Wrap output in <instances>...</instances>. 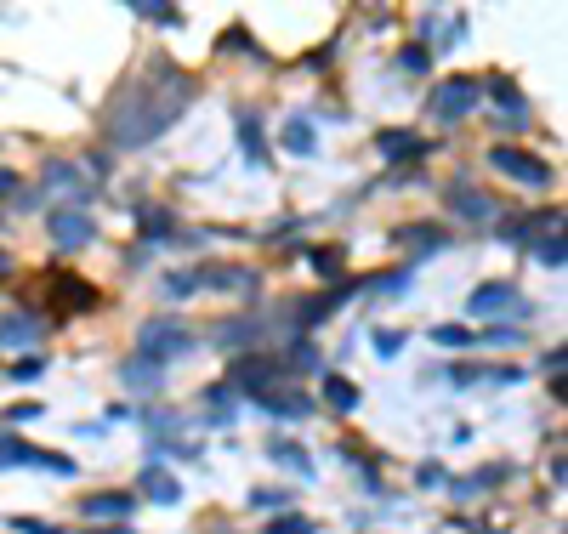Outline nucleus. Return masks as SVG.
Returning <instances> with one entry per match:
<instances>
[{"mask_svg": "<svg viewBox=\"0 0 568 534\" xmlns=\"http://www.w3.org/2000/svg\"><path fill=\"white\" fill-rule=\"evenodd\" d=\"M199 97V80L177 63H148L131 86L108 103L103 137L108 148H148L154 137H165L182 120V108Z\"/></svg>", "mask_w": 568, "mask_h": 534, "instance_id": "obj_1", "label": "nucleus"}, {"mask_svg": "<svg viewBox=\"0 0 568 534\" xmlns=\"http://www.w3.org/2000/svg\"><path fill=\"white\" fill-rule=\"evenodd\" d=\"M478 103H483V80H472V74H449V80H438V86H432L426 114H432L438 125H461Z\"/></svg>", "mask_w": 568, "mask_h": 534, "instance_id": "obj_2", "label": "nucleus"}, {"mask_svg": "<svg viewBox=\"0 0 568 534\" xmlns=\"http://www.w3.org/2000/svg\"><path fill=\"white\" fill-rule=\"evenodd\" d=\"M194 341L199 336L182 319H148V324H142V336H137V353L154 358V364H171V358L194 353Z\"/></svg>", "mask_w": 568, "mask_h": 534, "instance_id": "obj_3", "label": "nucleus"}, {"mask_svg": "<svg viewBox=\"0 0 568 534\" xmlns=\"http://www.w3.org/2000/svg\"><path fill=\"white\" fill-rule=\"evenodd\" d=\"M500 239L517 250H534L546 233H563V205H540V211H517V216H500L495 222Z\"/></svg>", "mask_w": 568, "mask_h": 534, "instance_id": "obj_4", "label": "nucleus"}, {"mask_svg": "<svg viewBox=\"0 0 568 534\" xmlns=\"http://www.w3.org/2000/svg\"><path fill=\"white\" fill-rule=\"evenodd\" d=\"M228 392H267V387H284V358L279 353H239L233 358V375L222 381Z\"/></svg>", "mask_w": 568, "mask_h": 534, "instance_id": "obj_5", "label": "nucleus"}, {"mask_svg": "<svg viewBox=\"0 0 568 534\" xmlns=\"http://www.w3.org/2000/svg\"><path fill=\"white\" fill-rule=\"evenodd\" d=\"M46 228H52V245L63 250V256H74V250H86L91 239H97V222H91L86 205H57V211L46 216Z\"/></svg>", "mask_w": 568, "mask_h": 534, "instance_id": "obj_6", "label": "nucleus"}, {"mask_svg": "<svg viewBox=\"0 0 568 534\" xmlns=\"http://www.w3.org/2000/svg\"><path fill=\"white\" fill-rule=\"evenodd\" d=\"M466 313L472 319H506V313H529V302H523V290L512 279H489V285H478L466 296Z\"/></svg>", "mask_w": 568, "mask_h": 534, "instance_id": "obj_7", "label": "nucleus"}, {"mask_svg": "<svg viewBox=\"0 0 568 534\" xmlns=\"http://www.w3.org/2000/svg\"><path fill=\"white\" fill-rule=\"evenodd\" d=\"M489 165H495L506 182H523V188H551V165L534 160V154H523V148H506V143H500L495 154H489Z\"/></svg>", "mask_w": 568, "mask_h": 534, "instance_id": "obj_8", "label": "nucleus"}, {"mask_svg": "<svg viewBox=\"0 0 568 534\" xmlns=\"http://www.w3.org/2000/svg\"><path fill=\"white\" fill-rule=\"evenodd\" d=\"M0 466H40V472H63V478H74V461L69 455H57V449H35L29 438H0Z\"/></svg>", "mask_w": 568, "mask_h": 534, "instance_id": "obj_9", "label": "nucleus"}, {"mask_svg": "<svg viewBox=\"0 0 568 534\" xmlns=\"http://www.w3.org/2000/svg\"><path fill=\"white\" fill-rule=\"evenodd\" d=\"M375 154L392 165H415V160H426V137L421 131H404V125H387V131H375Z\"/></svg>", "mask_w": 568, "mask_h": 534, "instance_id": "obj_10", "label": "nucleus"}, {"mask_svg": "<svg viewBox=\"0 0 568 534\" xmlns=\"http://www.w3.org/2000/svg\"><path fill=\"white\" fill-rule=\"evenodd\" d=\"M199 290H228V296H256L262 290V279L250 273V267H239V262H211V267H199Z\"/></svg>", "mask_w": 568, "mask_h": 534, "instance_id": "obj_11", "label": "nucleus"}, {"mask_svg": "<svg viewBox=\"0 0 568 534\" xmlns=\"http://www.w3.org/2000/svg\"><path fill=\"white\" fill-rule=\"evenodd\" d=\"M120 387L125 392H137V398H160V387H165V364H154V358H125L120 364Z\"/></svg>", "mask_w": 568, "mask_h": 534, "instance_id": "obj_12", "label": "nucleus"}, {"mask_svg": "<svg viewBox=\"0 0 568 534\" xmlns=\"http://www.w3.org/2000/svg\"><path fill=\"white\" fill-rule=\"evenodd\" d=\"M256 410L262 415H273V421H307L313 415V398L307 392H290V387H267V392H256Z\"/></svg>", "mask_w": 568, "mask_h": 534, "instance_id": "obj_13", "label": "nucleus"}, {"mask_svg": "<svg viewBox=\"0 0 568 534\" xmlns=\"http://www.w3.org/2000/svg\"><path fill=\"white\" fill-rule=\"evenodd\" d=\"M233 131H239V148H245L250 165H273V148H267V131H262V114H256V108H239V114H233Z\"/></svg>", "mask_w": 568, "mask_h": 534, "instance_id": "obj_14", "label": "nucleus"}, {"mask_svg": "<svg viewBox=\"0 0 568 534\" xmlns=\"http://www.w3.org/2000/svg\"><path fill=\"white\" fill-rule=\"evenodd\" d=\"M392 245H404L409 256H438V250H449V233L438 222H404L392 233Z\"/></svg>", "mask_w": 568, "mask_h": 534, "instance_id": "obj_15", "label": "nucleus"}, {"mask_svg": "<svg viewBox=\"0 0 568 534\" xmlns=\"http://www.w3.org/2000/svg\"><path fill=\"white\" fill-rule=\"evenodd\" d=\"M523 370L517 364H461L455 370V387H517Z\"/></svg>", "mask_w": 568, "mask_h": 534, "instance_id": "obj_16", "label": "nucleus"}, {"mask_svg": "<svg viewBox=\"0 0 568 534\" xmlns=\"http://www.w3.org/2000/svg\"><path fill=\"white\" fill-rule=\"evenodd\" d=\"M137 228H142V245L154 250L160 245V239H171V233H177V216H171V205H154V199H142L137 211Z\"/></svg>", "mask_w": 568, "mask_h": 534, "instance_id": "obj_17", "label": "nucleus"}, {"mask_svg": "<svg viewBox=\"0 0 568 534\" xmlns=\"http://www.w3.org/2000/svg\"><path fill=\"white\" fill-rule=\"evenodd\" d=\"M46 188H52V194H63V205H86V199H91V182L80 177L69 160H52V165H46Z\"/></svg>", "mask_w": 568, "mask_h": 534, "instance_id": "obj_18", "label": "nucleus"}, {"mask_svg": "<svg viewBox=\"0 0 568 534\" xmlns=\"http://www.w3.org/2000/svg\"><path fill=\"white\" fill-rule=\"evenodd\" d=\"M40 336H46V324H40L35 313H6V319H0V347H6V353H23V347H35Z\"/></svg>", "mask_w": 568, "mask_h": 534, "instance_id": "obj_19", "label": "nucleus"}, {"mask_svg": "<svg viewBox=\"0 0 568 534\" xmlns=\"http://www.w3.org/2000/svg\"><path fill=\"white\" fill-rule=\"evenodd\" d=\"M449 211L461 216V222H495V199L483 194V188L455 182V188H449Z\"/></svg>", "mask_w": 568, "mask_h": 534, "instance_id": "obj_20", "label": "nucleus"}, {"mask_svg": "<svg viewBox=\"0 0 568 534\" xmlns=\"http://www.w3.org/2000/svg\"><path fill=\"white\" fill-rule=\"evenodd\" d=\"M80 512H86V517H108V523H125V517L137 512V500L125 495V489H103V495L80 500Z\"/></svg>", "mask_w": 568, "mask_h": 534, "instance_id": "obj_21", "label": "nucleus"}, {"mask_svg": "<svg viewBox=\"0 0 568 534\" xmlns=\"http://www.w3.org/2000/svg\"><path fill=\"white\" fill-rule=\"evenodd\" d=\"M256 341H262V324L256 319H222L216 324V347H228V353H256Z\"/></svg>", "mask_w": 568, "mask_h": 534, "instance_id": "obj_22", "label": "nucleus"}, {"mask_svg": "<svg viewBox=\"0 0 568 534\" xmlns=\"http://www.w3.org/2000/svg\"><path fill=\"white\" fill-rule=\"evenodd\" d=\"M199 410H205V427H233V415H239V392L205 387L199 392Z\"/></svg>", "mask_w": 568, "mask_h": 534, "instance_id": "obj_23", "label": "nucleus"}, {"mask_svg": "<svg viewBox=\"0 0 568 534\" xmlns=\"http://www.w3.org/2000/svg\"><path fill=\"white\" fill-rule=\"evenodd\" d=\"M506 472H512V466L495 461V466H483V472H472V478H455V483H449V495H455V500H472V495H483V489L506 483Z\"/></svg>", "mask_w": 568, "mask_h": 534, "instance_id": "obj_24", "label": "nucleus"}, {"mask_svg": "<svg viewBox=\"0 0 568 534\" xmlns=\"http://www.w3.org/2000/svg\"><path fill=\"white\" fill-rule=\"evenodd\" d=\"M142 495L154 500V506H177V500H182V483L171 478L165 466H148V472H142Z\"/></svg>", "mask_w": 568, "mask_h": 534, "instance_id": "obj_25", "label": "nucleus"}, {"mask_svg": "<svg viewBox=\"0 0 568 534\" xmlns=\"http://www.w3.org/2000/svg\"><path fill=\"white\" fill-rule=\"evenodd\" d=\"M284 148L302 154V160L319 154V137H313V120H307V114H290V120H284Z\"/></svg>", "mask_w": 568, "mask_h": 534, "instance_id": "obj_26", "label": "nucleus"}, {"mask_svg": "<svg viewBox=\"0 0 568 534\" xmlns=\"http://www.w3.org/2000/svg\"><path fill=\"white\" fill-rule=\"evenodd\" d=\"M409 285H415V273H409V267H392V273H375V279H364V290H375V302H398Z\"/></svg>", "mask_w": 568, "mask_h": 534, "instance_id": "obj_27", "label": "nucleus"}, {"mask_svg": "<svg viewBox=\"0 0 568 534\" xmlns=\"http://www.w3.org/2000/svg\"><path fill=\"white\" fill-rule=\"evenodd\" d=\"M267 455H273L279 466H290L296 478H313V455H307L302 444H290V438H273V444H267Z\"/></svg>", "mask_w": 568, "mask_h": 534, "instance_id": "obj_28", "label": "nucleus"}, {"mask_svg": "<svg viewBox=\"0 0 568 534\" xmlns=\"http://www.w3.org/2000/svg\"><path fill=\"white\" fill-rule=\"evenodd\" d=\"M324 404H330L336 415H353L358 410V387L347 381V375H330V381H324Z\"/></svg>", "mask_w": 568, "mask_h": 534, "instance_id": "obj_29", "label": "nucleus"}, {"mask_svg": "<svg viewBox=\"0 0 568 534\" xmlns=\"http://www.w3.org/2000/svg\"><path fill=\"white\" fill-rule=\"evenodd\" d=\"M483 91H489V97L500 103V114H529V103H523V91H517L512 80H506V74H489V86H483Z\"/></svg>", "mask_w": 568, "mask_h": 534, "instance_id": "obj_30", "label": "nucleus"}, {"mask_svg": "<svg viewBox=\"0 0 568 534\" xmlns=\"http://www.w3.org/2000/svg\"><path fill=\"white\" fill-rule=\"evenodd\" d=\"M426 341H438L444 353H466V347H478V336H472L466 324H438V330H426Z\"/></svg>", "mask_w": 568, "mask_h": 534, "instance_id": "obj_31", "label": "nucleus"}, {"mask_svg": "<svg viewBox=\"0 0 568 534\" xmlns=\"http://www.w3.org/2000/svg\"><path fill=\"white\" fill-rule=\"evenodd\" d=\"M307 262H313V273L336 279V273H347V250H341V245H313V250H307Z\"/></svg>", "mask_w": 568, "mask_h": 534, "instance_id": "obj_32", "label": "nucleus"}, {"mask_svg": "<svg viewBox=\"0 0 568 534\" xmlns=\"http://www.w3.org/2000/svg\"><path fill=\"white\" fill-rule=\"evenodd\" d=\"M142 23H160V29H182V6H160V0H137L131 6Z\"/></svg>", "mask_w": 568, "mask_h": 534, "instance_id": "obj_33", "label": "nucleus"}, {"mask_svg": "<svg viewBox=\"0 0 568 534\" xmlns=\"http://www.w3.org/2000/svg\"><path fill=\"white\" fill-rule=\"evenodd\" d=\"M165 296H171V302L199 296V267H177V273H165Z\"/></svg>", "mask_w": 568, "mask_h": 534, "instance_id": "obj_34", "label": "nucleus"}, {"mask_svg": "<svg viewBox=\"0 0 568 534\" xmlns=\"http://www.w3.org/2000/svg\"><path fill=\"white\" fill-rule=\"evenodd\" d=\"M57 290L69 296V307H97V302H103V296H97V285H86V279H74V273H63V279H57Z\"/></svg>", "mask_w": 568, "mask_h": 534, "instance_id": "obj_35", "label": "nucleus"}, {"mask_svg": "<svg viewBox=\"0 0 568 534\" xmlns=\"http://www.w3.org/2000/svg\"><path fill=\"white\" fill-rule=\"evenodd\" d=\"M392 69L398 74H426L432 69V46H404V52L392 57Z\"/></svg>", "mask_w": 568, "mask_h": 534, "instance_id": "obj_36", "label": "nucleus"}, {"mask_svg": "<svg viewBox=\"0 0 568 534\" xmlns=\"http://www.w3.org/2000/svg\"><path fill=\"white\" fill-rule=\"evenodd\" d=\"M534 262H540V267H557V273H563V262H568V250H563V233H546V239L534 245Z\"/></svg>", "mask_w": 568, "mask_h": 534, "instance_id": "obj_37", "label": "nucleus"}, {"mask_svg": "<svg viewBox=\"0 0 568 534\" xmlns=\"http://www.w3.org/2000/svg\"><path fill=\"white\" fill-rule=\"evenodd\" d=\"M262 534H319V523H313V517H302V512H290V517H273V523H267Z\"/></svg>", "mask_w": 568, "mask_h": 534, "instance_id": "obj_38", "label": "nucleus"}, {"mask_svg": "<svg viewBox=\"0 0 568 534\" xmlns=\"http://www.w3.org/2000/svg\"><path fill=\"white\" fill-rule=\"evenodd\" d=\"M404 330H375V353H381V358H398V353H404Z\"/></svg>", "mask_w": 568, "mask_h": 534, "instance_id": "obj_39", "label": "nucleus"}, {"mask_svg": "<svg viewBox=\"0 0 568 534\" xmlns=\"http://www.w3.org/2000/svg\"><path fill=\"white\" fill-rule=\"evenodd\" d=\"M313 364H319V347H313V341H296V347H290V370H313Z\"/></svg>", "mask_w": 568, "mask_h": 534, "instance_id": "obj_40", "label": "nucleus"}, {"mask_svg": "<svg viewBox=\"0 0 568 534\" xmlns=\"http://www.w3.org/2000/svg\"><path fill=\"white\" fill-rule=\"evenodd\" d=\"M517 341H523V336H517L512 324H489V336H483V347H517Z\"/></svg>", "mask_w": 568, "mask_h": 534, "instance_id": "obj_41", "label": "nucleus"}, {"mask_svg": "<svg viewBox=\"0 0 568 534\" xmlns=\"http://www.w3.org/2000/svg\"><path fill=\"white\" fill-rule=\"evenodd\" d=\"M46 375V358H23V364H12V381H40Z\"/></svg>", "mask_w": 568, "mask_h": 534, "instance_id": "obj_42", "label": "nucleus"}, {"mask_svg": "<svg viewBox=\"0 0 568 534\" xmlns=\"http://www.w3.org/2000/svg\"><path fill=\"white\" fill-rule=\"evenodd\" d=\"M12 529L18 534H63L57 523H40V517H12Z\"/></svg>", "mask_w": 568, "mask_h": 534, "instance_id": "obj_43", "label": "nucleus"}, {"mask_svg": "<svg viewBox=\"0 0 568 534\" xmlns=\"http://www.w3.org/2000/svg\"><path fill=\"white\" fill-rule=\"evenodd\" d=\"M250 506H290V489H256Z\"/></svg>", "mask_w": 568, "mask_h": 534, "instance_id": "obj_44", "label": "nucleus"}, {"mask_svg": "<svg viewBox=\"0 0 568 534\" xmlns=\"http://www.w3.org/2000/svg\"><path fill=\"white\" fill-rule=\"evenodd\" d=\"M415 478H421V489H444V466H421V472H415Z\"/></svg>", "mask_w": 568, "mask_h": 534, "instance_id": "obj_45", "label": "nucleus"}, {"mask_svg": "<svg viewBox=\"0 0 568 534\" xmlns=\"http://www.w3.org/2000/svg\"><path fill=\"white\" fill-rule=\"evenodd\" d=\"M23 194V177L18 171H0V199H18Z\"/></svg>", "mask_w": 568, "mask_h": 534, "instance_id": "obj_46", "label": "nucleus"}, {"mask_svg": "<svg viewBox=\"0 0 568 534\" xmlns=\"http://www.w3.org/2000/svg\"><path fill=\"white\" fill-rule=\"evenodd\" d=\"M40 415H46L40 404H18V410H12V421H40Z\"/></svg>", "mask_w": 568, "mask_h": 534, "instance_id": "obj_47", "label": "nucleus"}, {"mask_svg": "<svg viewBox=\"0 0 568 534\" xmlns=\"http://www.w3.org/2000/svg\"><path fill=\"white\" fill-rule=\"evenodd\" d=\"M0 273H12V250H0Z\"/></svg>", "mask_w": 568, "mask_h": 534, "instance_id": "obj_48", "label": "nucleus"}, {"mask_svg": "<svg viewBox=\"0 0 568 534\" xmlns=\"http://www.w3.org/2000/svg\"><path fill=\"white\" fill-rule=\"evenodd\" d=\"M108 534H137V529H131V523H120V529H108Z\"/></svg>", "mask_w": 568, "mask_h": 534, "instance_id": "obj_49", "label": "nucleus"}, {"mask_svg": "<svg viewBox=\"0 0 568 534\" xmlns=\"http://www.w3.org/2000/svg\"><path fill=\"white\" fill-rule=\"evenodd\" d=\"M216 534H233V529H216Z\"/></svg>", "mask_w": 568, "mask_h": 534, "instance_id": "obj_50", "label": "nucleus"}]
</instances>
